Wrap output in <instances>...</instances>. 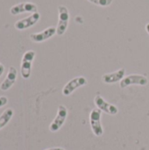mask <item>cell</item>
Wrapping results in <instances>:
<instances>
[{"mask_svg": "<svg viewBox=\"0 0 149 150\" xmlns=\"http://www.w3.org/2000/svg\"><path fill=\"white\" fill-rule=\"evenodd\" d=\"M94 104L102 112L109 115H116L119 112V109L116 105L107 102L101 95L97 94L94 98Z\"/></svg>", "mask_w": 149, "mask_h": 150, "instance_id": "cell-7", "label": "cell"}, {"mask_svg": "<svg viewBox=\"0 0 149 150\" xmlns=\"http://www.w3.org/2000/svg\"><path fill=\"white\" fill-rule=\"evenodd\" d=\"M69 22V11L64 5L58 6V23L56 27V33L59 36L63 35L68 26Z\"/></svg>", "mask_w": 149, "mask_h": 150, "instance_id": "cell-2", "label": "cell"}, {"mask_svg": "<svg viewBox=\"0 0 149 150\" xmlns=\"http://www.w3.org/2000/svg\"><path fill=\"white\" fill-rule=\"evenodd\" d=\"M35 55L36 53L33 50H28L23 54L20 64V74L24 79H28L31 76L32 62Z\"/></svg>", "mask_w": 149, "mask_h": 150, "instance_id": "cell-1", "label": "cell"}, {"mask_svg": "<svg viewBox=\"0 0 149 150\" xmlns=\"http://www.w3.org/2000/svg\"><path fill=\"white\" fill-rule=\"evenodd\" d=\"M4 71V66L3 64H0V76L3 75Z\"/></svg>", "mask_w": 149, "mask_h": 150, "instance_id": "cell-16", "label": "cell"}, {"mask_svg": "<svg viewBox=\"0 0 149 150\" xmlns=\"http://www.w3.org/2000/svg\"><path fill=\"white\" fill-rule=\"evenodd\" d=\"M7 102H8V98L4 96H1L0 97V108L4 106L7 104Z\"/></svg>", "mask_w": 149, "mask_h": 150, "instance_id": "cell-15", "label": "cell"}, {"mask_svg": "<svg viewBox=\"0 0 149 150\" xmlns=\"http://www.w3.org/2000/svg\"><path fill=\"white\" fill-rule=\"evenodd\" d=\"M102 111L98 108L93 109L90 114V124L93 134L97 137H100L104 134V129L101 124Z\"/></svg>", "mask_w": 149, "mask_h": 150, "instance_id": "cell-4", "label": "cell"}, {"mask_svg": "<svg viewBox=\"0 0 149 150\" xmlns=\"http://www.w3.org/2000/svg\"><path fill=\"white\" fill-rule=\"evenodd\" d=\"M17 76H18L17 69L13 66L9 67L6 77L0 85V90L3 91H6L10 90L15 83V82L17 80Z\"/></svg>", "mask_w": 149, "mask_h": 150, "instance_id": "cell-11", "label": "cell"}, {"mask_svg": "<svg viewBox=\"0 0 149 150\" xmlns=\"http://www.w3.org/2000/svg\"><path fill=\"white\" fill-rule=\"evenodd\" d=\"M37 11H38V7L35 4L31 2H23L13 5L10 9V13L15 16L25 12H30V13L38 12Z\"/></svg>", "mask_w": 149, "mask_h": 150, "instance_id": "cell-9", "label": "cell"}, {"mask_svg": "<svg viewBox=\"0 0 149 150\" xmlns=\"http://www.w3.org/2000/svg\"><path fill=\"white\" fill-rule=\"evenodd\" d=\"M13 114L14 112L11 108H7L2 112V114L0 115V130L10 122V120L13 117Z\"/></svg>", "mask_w": 149, "mask_h": 150, "instance_id": "cell-13", "label": "cell"}, {"mask_svg": "<svg viewBox=\"0 0 149 150\" xmlns=\"http://www.w3.org/2000/svg\"><path fill=\"white\" fill-rule=\"evenodd\" d=\"M45 150H65L62 148H51V149H47Z\"/></svg>", "mask_w": 149, "mask_h": 150, "instance_id": "cell-17", "label": "cell"}, {"mask_svg": "<svg viewBox=\"0 0 149 150\" xmlns=\"http://www.w3.org/2000/svg\"><path fill=\"white\" fill-rule=\"evenodd\" d=\"M88 81L84 76H76L68 81L64 87L62 88V95L63 96H70L76 90L87 85Z\"/></svg>", "mask_w": 149, "mask_h": 150, "instance_id": "cell-6", "label": "cell"}, {"mask_svg": "<svg viewBox=\"0 0 149 150\" xmlns=\"http://www.w3.org/2000/svg\"><path fill=\"white\" fill-rule=\"evenodd\" d=\"M56 33V27L50 26L47 29L40 32V33H34L30 35V39L32 42L35 43H40L43 42L50 38H52Z\"/></svg>", "mask_w": 149, "mask_h": 150, "instance_id": "cell-10", "label": "cell"}, {"mask_svg": "<svg viewBox=\"0 0 149 150\" xmlns=\"http://www.w3.org/2000/svg\"><path fill=\"white\" fill-rule=\"evenodd\" d=\"M146 31H147V33H148L149 35V23H148V24L146 25Z\"/></svg>", "mask_w": 149, "mask_h": 150, "instance_id": "cell-18", "label": "cell"}, {"mask_svg": "<svg viewBox=\"0 0 149 150\" xmlns=\"http://www.w3.org/2000/svg\"><path fill=\"white\" fill-rule=\"evenodd\" d=\"M40 18V14L39 12H34L25 18L16 21V23L14 24V26L17 30L23 31V30H25L33 26L35 24L38 23Z\"/></svg>", "mask_w": 149, "mask_h": 150, "instance_id": "cell-8", "label": "cell"}, {"mask_svg": "<svg viewBox=\"0 0 149 150\" xmlns=\"http://www.w3.org/2000/svg\"><path fill=\"white\" fill-rule=\"evenodd\" d=\"M125 74H126V69L122 68L114 72L104 74L102 76V81L104 83H106V84L116 83L118 82H120L125 77Z\"/></svg>", "mask_w": 149, "mask_h": 150, "instance_id": "cell-12", "label": "cell"}, {"mask_svg": "<svg viewBox=\"0 0 149 150\" xmlns=\"http://www.w3.org/2000/svg\"><path fill=\"white\" fill-rule=\"evenodd\" d=\"M68 117V109L65 105H60L58 106V110H57V114L54 118V120L52 121V123L49 126V130L52 133H55L57 131H59L62 126L64 125L66 120Z\"/></svg>", "mask_w": 149, "mask_h": 150, "instance_id": "cell-5", "label": "cell"}, {"mask_svg": "<svg viewBox=\"0 0 149 150\" xmlns=\"http://www.w3.org/2000/svg\"><path fill=\"white\" fill-rule=\"evenodd\" d=\"M148 84V79L147 76L139 74H132L125 76L119 83L120 89H125L131 85H139V86H146Z\"/></svg>", "mask_w": 149, "mask_h": 150, "instance_id": "cell-3", "label": "cell"}, {"mask_svg": "<svg viewBox=\"0 0 149 150\" xmlns=\"http://www.w3.org/2000/svg\"><path fill=\"white\" fill-rule=\"evenodd\" d=\"M90 3H92L97 6H101V7H108L110 6L113 0H88Z\"/></svg>", "mask_w": 149, "mask_h": 150, "instance_id": "cell-14", "label": "cell"}]
</instances>
